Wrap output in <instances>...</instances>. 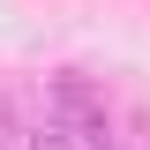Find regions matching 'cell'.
<instances>
[{
	"label": "cell",
	"instance_id": "1",
	"mask_svg": "<svg viewBox=\"0 0 150 150\" xmlns=\"http://www.w3.org/2000/svg\"><path fill=\"white\" fill-rule=\"evenodd\" d=\"M30 150H68V128H60V120H45V128L30 135Z\"/></svg>",
	"mask_w": 150,
	"mask_h": 150
}]
</instances>
